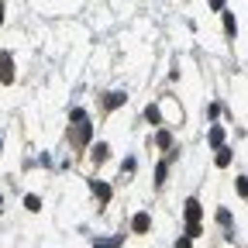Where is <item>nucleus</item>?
Listing matches in <instances>:
<instances>
[{"mask_svg": "<svg viewBox=\"0 0 248 248\" xmlns=\"http://www.w3.org/2000/svg\"><path fill=\"white\" fill-rule=\"evenodd\" d=\"M135 231H148V214H138L135 217Z\"/></svg>", "mask_w": 248, "mask_h": 248, "instance_id": "obj_1", "label": "nucleus"}, {"mask_svg": "<svg viewBox=\"0 0 248 248\" xmlns=\"http://www.w3.org/2000/svg\"><path fill=\"white\" fill-rule=\"evenodd\" d=\"M107 159V145H97L93 148V162H104Z\"/></svg>", "mask_w": 248, "mask_h": 248, "instance_id": "obj_2", "label": "nucleus"}, {"mask_svg": "<svg viewBox=\"0 0 248 248\" xmlns=\"http://www.w3.org/2000/svg\"><path fill=\"white\" fill-rule=\"evenodd\" d=\"M221 141H224V131L214 128V131H210V145H221Z\"/></svg>", "mask_w": 248, "mask_h": 248, "instance_id": "obj_3", "label": "nucleus"}, {"mask_svg": "<svg viewBox=\"0 0 248 248\" xmlns=\"http://www.w3.org/2000/svg\"><path fill=\"white\" fill-rule=\"evenodd\" d=\"M24 203H28V210H42V200H38V197H35V193H31V197H28V200H24Z\"/></svg>", "mask_w": 248, "mask_h": 248, "instance_id": "obj_4", "label": "nucleus"}, {"mask_svg": "<svg viewBox=\"0 0 248 248\" xmlns=\"http://www.w3.org/2000/svg\"><path fill=\"white\" fill-rule=\"evenodd\" d=\"M228 162H231V152L221 148V155H217V166H228Z\"/></svg>", "mask_w": 248, "mask_h": 248, "instance_id": "obj_5", "label": "nucleus"}, {"mask_svg": "<svg viewBox=\"0 0 248 248\" xmlns=\"http://www.w3.org/2000/svg\"><path fill=\"white\" fill-rule=\"evenodd\" d=\"M0 203H4V200H0Z\"/></svg>", "mask_w": 248, "mask_h": 248, "instance_id": "obj_6", "label": "nucleus"}]
</instances>
